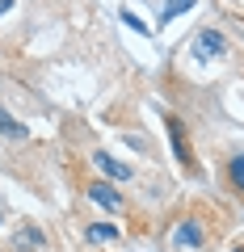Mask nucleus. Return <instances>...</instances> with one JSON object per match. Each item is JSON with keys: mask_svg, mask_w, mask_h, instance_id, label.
I'll use <instances>...</instances> for the list:
<instances>
[{"mask_svg": "<svg viewBox=\"0 0 244 252\" xmlns=\"http://www.w3.org/2000/svg\"><path fill=\"white\" fill-rule=\"evenodd\" d=\"M169 244H173V248H181V252L202 248V244H207V223H202V219H181V223L173 227Z\"/></svg>", "mask_w": 244, "mask_h": 252, "instance_id": "f257e3e1", "label": "nucleus"}, {"mask_svg": "<svg viewBox=\"0 0 244 252\" xmlns=\"http://www.w3.org/2000/svg\"><path fill=\"white\" fill-rule=\"evenodd\" d=\"M219 55H227V38L207 26L198 38H194V59H219Z\"/></svg>", "mask_w": 244, "mask_h": 252, "instance_id": "f03ea898", "label": "nucleus"}, {"mask_svg": "<svg viewBox=\"0 0 244 252\" xmlns=\"http://www.w3.org/2000/svg\"><path fill=\"white\" fill-rule=\"evenodd\" d=\"M169 139H173V152H177V160L185 164V168H198V164H194V152H190V139H185V126L177 122V118H169Z\"/></svg>", "mask_w": 244, "mask_h": 252, "instance_id": "7ed1b4c3", "label": "nucleus"}, {"mask_svg": "<svg viewBox=\"0 0 244 252\" xmlns=\"http://www.w3.org/2000/svg\"><path fill=\"white\" fill-rule=\"evenodd\" d=\"M93 164H97V168L105 172L109 181H131V177H135V168H131V164L114 160V156H109V152H97V156H93Z\"/></svg>", "mask_w": 244, "mask_h": 252, "instance_id": "20e7f679", "label": "nucleus"}, {"mask_svg": "<svg viewBox=\"0 0 244 252\" xmlns=\"http://www.w3.org/2000/svg\"><path fill=\"white\" fill-rule=\"evenodd\" d=\"M89 198L97 202V206H105V210H122V198H118V189H114V185H105V181L89 185Z\"/></svg>", "mask_w": 244, "mask_h": 252, "instance_id": "39448f33", "label": "nucleus"}, {"mask_svg": "<svg viewBox=\"0 0 244 252\" xmlns=\"http://www.w3.org/2000/svg\"><path fill=\"white\" fill-rule=\"evenodd\" d=\"M17 248L21 252H46V240L38 231H30V227H21V231H17Z\"/></svg>", "mask_w": 244, "mask_h": 252, "instance_id": "423d86ee", "label": "nucleus"}, {"mask_svg": "<svg viewBox=\"0 0 244 252\" xmlns=\"http://www.w3.org/2000/svg\"><path fill=\"white\" fill-rule=\"evenodd\" d=\"M227 181L236 185V193H244V152L232 156V164H227Z\"/></svg>", "mask_w": 244, "mask_h": 252, "instance_id": "0eeeda50", "label": "nucleus"}, {"mask_svg": "<svg viewBox=\"0 0 244 252\" xmlns=\"http://www.w3.org/2000/svg\"><path fill=\"white\" fill-rule=\"evenodd\" d=\"M89 240H93V244H114V240H118V227H109V223H93V227H89Z\"/></svg>", "mask_w": 244, "mask_h": 252, "instance_id": "6e6552de", "label": "nucleus"}, {"mask_svg": "<svg viewBox=\"0 0 244 252\" xmlns=\"http://www.w3.org/2000/svg\"><path fill=\"white\" fill-rule=\"evenodd\" d=\"M0 135H13V139H21V135H26V126H21L13 114H4V109H0Z\"/></svg>", "mask_w": 244, "mask_h": 252, "instance_id": "1a4fd4ad", "label": "nucleus"}, {"mask_svg": "<svg viewBox=\"0 0 244 252\" xmlns=\"http://www.w3.org/2000/svg\"><path fill=\"white\" fill-rule=\"evenodd\" d=\"M185 9H194V0H169V4H164V21H173L177 13H185Z\"/></svg>", "mask_w": 244, "mask_h": 252, "instance_id": "9d476101", "label": "nucleus"}, {"mask_svg": "<svg viewBox=\"0 0 244 252\" xmlns=\"http://www.w3.org/2000/svg\"><path fill=\"white\" fill-rule=\"evenodd\" d=\"M122 21H127L131 30H139V34H147V26H143V21H139V17H135V13H122Z\"/></svg>", "mask_w": 244, "mask_h": 252, "instance_id": "9b49d317", "label": "nucleus"}, {"mask_svg": "<svg viewBox=\"0 0 244 252\" xmlns=\"http://www.w3.org/2000/svg\"><path fill=\"white\" fill-rule=\"evenodd\" d=\"M4 9H13V0H0V13H4Z\"/></svg>", "mask_w": 244, "mask_h": 252, "instance_id": "f8f14e48", "label": "nucleus"}, {"mask_svg": "<svg viewBox=\"0 0 244 252\" xmlns=\"http://www.w3.org/2000/svg\"><path fill=\"white\" fill-rule=\"evenodd\" d=\"M232 252H244V248H232Z\"/></svg>", "mask_w": 244, "mask_h": 252, "instance_id": "ddd939ff", "label": "nucleus"}]
</instances>
